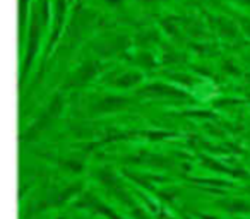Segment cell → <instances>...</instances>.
I'll return each instance as SVG.
<instances>
[{"label":"cell","instance_id":"6da1fadb","mask_svg":"<svg viewBox=\"0 0 250 219\" xmlns=\"http://www.w3.org/2000/svg\"><path fill=\"white\" fill-rule=\"evenodd\" d=\"M226 211L229 212H250V204L243 200H228V202H219Z\"/></svg>","mask_w":250,"mask_h":219},{"label":"cell","instance_id":"7a4b0ae2","mask_svg":"<svg viewBox=\"0 0 250 219\" xmlns=\"http://www.w3.org/2000/svg\"><path fill=\"white\" fill-rule=\"evenodd\" d=\"M59 219H65V218H63V216H62V218H59Z\"/></svg>","mask_w":250,"mask_h":219}]
</instances>
